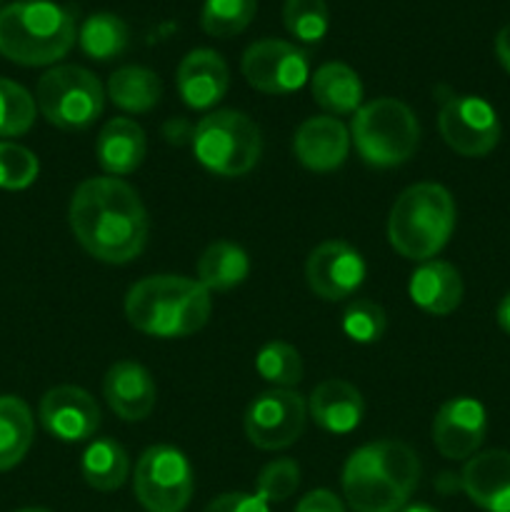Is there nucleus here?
<instances>
[{"instance_id":"obj_1","label":"nucleus","mask_w":510,"mask_h":512,"mask_svg":"<svg viewBox=\"0 0 510 512\" xmlns=\"http://www.w3.org/2000/svg\"><path fill=\"white\" fill-rule=\"evenodd\" d=\"M68 223L85 253L100 263H130L148 243L145 205L123 178L83 180L70 198Z\"/></svg>"},{"instance_id":"obj_2","label":"nucleus","mask_w":510,"mask_h":512,"mask_svg":"<svg viewBox=\"0 0 510 512\" xmlns=\"http://www.w3.org/2000/svg\"><path fill=\"white\" fill-rule=\"evenodd\" d=\"M420 480V458L403 440L363 445L343 468V495L355 512H400Z\"/></svg>"},{"instance_id":"obj_3","label":"nucleus","mask_w":510,"mask_h":512,"mask_svg":"<svg viewBox=\"0 0 510 512\" xmlns=\"http://www.w3.org/2000/svg\"><path fill=\"white\" fill-rule=\"evenodd\" d=\"M210 310V290L185 275H150L125 295V318L150 338H188L208 323Z\"/></svg>"},{"instance_id":"obj_4","label":"nucleus","mask_w":510,"mask_h":512,"mask_svg":"<svg viewBox=\"0 0 510 512\" xmlns=\"http://www.w3.org/2000/svg\"><path fill=\"white\" fill-rule=\"evenodd\" d=\"M78 40L75 10L53 0H18L0 8V55L15 65L40 68L70 53Z\"/></svg>"},{"instance_id":"obj_5","label":"nucleus","mask_w":510,"mask_h":512,"mask_svg":"<svg viewBox=\"0 0 510 512\" xmlns=\"http://www.w3.org/2000/svg\"><path fill=\"white\" fill-rule=\"evenodd\" d=\"M455 230V200L438 183H415L398 195L388 215V243L403 258L425 263L448 245Z\"/></svg>"},{"instance_id":"obj_6","label":"nucleus","mask_w":510,"mask_h":512,"mask_svg":"<svg viewBox=\"0 0 510 512\" xmlns=\"http://www.w3.org/2000/svg\"><path fill=\"white\" fill-rule=\"evenodd\" d=\"M350 143L370 168H398L418 150L420 123L403 100L375 98L355 110Z\"/></svg>"},{"instance_id":"obj_7","label":"nucleus","mask_w":510,"mask_h":512,"mask_svg":"<svg viewBox=\"0 0 510 512\" xmlns=\"http://www.w3.org/2000/svg\"><path fill=\"white\" fill-rule=\"evenodd\" d=\"M190 148L208 173L220 178H240L258 165L263 135L258 125L240 110H215L195 125Z\"/></svg>"},{"instance_id":"obj_8","label":"nucleus","mask_w":510,"mask_h":512,"mask_svg":"<svg viewBox=\"0 0 510 512\" xmlns=\"http://www.w3.org/2000/svg\"><path fill=\"white\" fill-rule=\"evenodd\" d=\"M35 105L50 125L60 130H85L105 108V88L80 65H55L45 70L35 88Z\"/></svg>"},{"instance_id":"obj_9","label":"nucleus","mask_w":510,"mask_h":512,"mask_svg":"<svg viewBox=\"0 0 510 512\" xmlns=\"http://www.w3.org/2000/svg\"><path fill=\"white\" fill-rule=\"evenodd\" d=\"M133 490L145 512H183L195 490V473L183 450L153 445L135 463Z\"/></svg>"},{"instance_id":"obj_10","label":"nucleus","mask_w":510,"mask_h":512,"mask_svg":"<svg viewBox=\"0 0 510 512\" xmlns=\"http://www.w3.org/2000/svg\"><path fill=\"white\" fill-rule=\"evenodd\" d=\"M308 400L293 388H273L248 405L243 418L245 438L260 450H285L303 435Z\"/></svg>"},{"instance_id":"obj_11","label":"nucleus","mask_w":510,"mask_h":512,"mask_svg":"<svg viewBox=\"0 0 510 512\" xmlns=\"http://www.w3.org/2000/svg\"><path fill=\"white\" fill-rule=\"evenodd\" d=\"M438 130L445 145L465 158H483L500 140L498 113L478 95L448 93L440 98Z\"/></svg>"},{"instance_id":"obj_12","label":"nucleus","mask_w":510,"mask_h":512,"mask_svg":"<svg viewBox=\"0 0 510 512\" xmlns=\"http://www.w3.org/2000/svg\"><path fill=\"white\" fill-rule=\"evenodd\" d=\"M250 88L265 95H290L310 80V55L300 45L278 38H263L248 45L240 60Z\"/></svg>"},{"instance_id":"obj_13","label":"nucleus","mask_w":510,"mask_h":512,"mask_svg":"<svg viewBox=\"0 0 510 512\" xmlns=\"http://www.w3.org/2000/svg\"><path fill=\"white\" fill-rule=\"evenodd\" d=\"M365 275L368 265L363 255L345 240H325L308 255L305 263L308 288L328 303L350 298L363 285Z\"/></svg>"},{"instance_id":"obj_14","label":"nucleus","mask_w":510,"mask_h":512,"mask_svg":"<svg viewBox=\"0 0 510 512\" xmlns=\"http://www.w3.org/2000/svg\"><path fill=\"white\" fill-rule=\"evenodd\" d=\"M38 418L45 433L60 443H85L100 428V408L88 390L58 385L40 398Z\"/></svg>"},{"instance_id":"obj_15","label":"nucleus","mask_w":510,"mask_h":512,"mask_svg":"<svg viewBox=\"0 0 510 512\" xmlns=\"http://www.w3.org/2000/svg\"><path fill=\"white\" fill-rule=\"evenodd\" d=\"M433 445L443 458L470 460L488 433V413L483 403L468 395L450 398L433 418Z\"/></svg>"},{"instance_id":"obj_16","label":"nucleus","mask_w":510,"mask_h":512,"mask_svg":"<svg viewBox=\"0 0 510 512\" xmlns=\"http://www.w3.org/2000/svg\"><path fill=\"white\" fill-rule=\"evenodd\" d=\"M350 130L333 115L303 120L293 135V153L303 168L313 173H333L348 160Z\"/></svg>"},{"instance_id":"obj_17","label":"nucleus","mask_w":510,"mask_h":512,"mask_svg":"<svg viewBox=\"0 0 510 512\" xmlns=\"http://www.w3.org/2000/svg\"><path fill=\"white\" fill-rule=\"evenodd\" d=\"M175 83H178V93L188 108L210 110L228 93V63L215 50L195 48L180 60Z\"/></svg>"},{"instance_id":"obj_18","label":"nucleus","mask_w":510,"mask_h":512,"mask_svg":"<svg viewBox=\"0 0 510 512\" xmlns=\"http://www.w3.org/2000/svg\"><path fill=\"white\" fill-rule=\"evenodd\" d=\"M103 398L108 408L125 423L148 418L158 400V388L148 370L135 360H120L108 368L103 378Z\"/></svg>"},{"instance_id":"obj_19","label":"nucleus","mask_w":510,"mask_h":512,"mask_svg":"<svg viewBox=\"0 0 510 512\" xmlns=\"http://www.w3.org/2000/svg\"><path fill=\"white\" fill-rule=\"evenodd\" d=\"M460 488L485 512H510V453H475L460 473Z\"/></svg>"},{"instance_id":"obj_20","label":"nucleus","mask_w":510,"mask_h":512,"mask_svg":"<svg viewBox=\"0 0 510 512\" xmlns=\"http://www.w3.org/2000/svg\"><path fill=\"white\" fill-rule=\"evenodd\" d=\"M308 415L325 433L348 435L363 423L365 400L348 380L328 378L315 385L310 393Z\"/></svg>"},{"instance_id":"obj_21","label":"nucleus","mask_w":510,"mask_h":512,"mask_svg":"<svg viewBox=\"0 0 510 512\" xmlns=\"http://www.w3.org/2000/svg\"><path fill=\"white\" fill-rule=\"evenodd\" d=\"M463 278L448 260H425L408 280V295L423 313L450 315L463 303Z\"/></svg>"},{"instance_id":"obj_22","label":"nucleus","mask_w":510,"mask_h":512,"mask_svg":"<svg viewBox=\"0 0 510 512\" xmlns=\"http://www.w3.org/2000/svg\"><path fill=\"white\" fill-rule=\"evenodd\" d=\"M148 153L145 130L133 118H113L100 128L95 140L98 163L110 178H123L143 165Z\"/></svg>"},{"instance_id":"obj_23","label":"nucleus","mask_w":510,"mask_h":512,"mask_svg":"<svg viewBox=\"0 0 510 512\" xmlns=\"http://www.w3.org/2000/svg\"><path fill=\"white\" fill-rule=\"evenodd\" d=\"M310 93L313 100L328 115H355V110L363 105V83L360 75L350 65L340 60L323 63L310 75Z\"/></svg>"},{"instance_id":"obj_24","label":"nucleus","mask_w":510,"mask_h":512,"mask_svg":"<svg viewBox=\"0 0 510 512\" xmlns=\"http://www.w3.org/2000/svg\"><path fill=\"white\" fill-rule=\"evenodd\" d=\"M105 98L125 113H150L163 98V80L143 65H123L108 78Z\"/></svg>"},{"instance_id":"obj_25","label":"nucleus","mask_w":510,"mask_h":512,"mask_svg":"<svg viewBox=\"0 0 510 512\" xmlns=\"http://www.w3.org/2000/svg\"><path fill=\"white\" fill-rule=\"evenodd\" d=\"M250 258L240 245L230 240H215L198 260V283L210 293H228L248 280Z\"/></svg>"},{"instance_id":"obj_26","label":"nucleus","mask_w":510,"mask_h":512,"mask_svg":"<svg viewBox=\"0 0 510 512\" xmlns=\"http://www.w3.org/2000/svg\"><path fill=\"white\" fill-rule=\"evenodd\" d=\"M35 420L18 395H0V473L13 470L33 445Z\"/></svg>"},{"instance_id":"obj_27","label":"nucleus","mask_w":510,"mask_h":512,"mask_svg":"<svg viewBox=\"0 0 510 512\" xmlns=\"http://www.w3.org/2000/svg\"><path fill=\"white\" fill-rule=\"evenodd\" d=\"M80 475L98 493L123 488L130 475V458L120 443L110 438L93 440L80 458Z\"/></svg>"},{"instance_id":"obj_28","label":"nucleus","mask_w":510,"mask_h":512,"mask_svg":"<svg viewBox=\"0 0 510 512\" xmlns=\"http://www.w3.org/2000/svg\"><path fill=\"white\" fill-rule=\"evenodd\" d=\"M78 43L90 60L108 63V60L120 58L128 50L130 28L115 13H95L80 25Z\"/></svg>"},{"instance_id":"obj_29","label":"nucleus","mask_w":510,"mask_h":512,"mask_svg":"<svg viewBox=\"0 0 510 512\" xmlns=\"http://www.w3.org/2000/svg\"><path fill=\"white\" fill-rule=\"evenodd\" d=\"M258 13V0H205L200 28L210 38L228 40L243 33Z\"/></svg>"},{"instance_id":"obj_30","label":"nucleus","mask_w":510,"mask_h":512,"mask_svg":"<svg viewBox=\"0 0 510 512\" xmlns=\"http://www.w3.org/2000/svg\"><path fill=\"white\" fill-rule=\"evenodd\" d=\"M255 370L273 388H295L303 380V358L285 340H270L258 350Z\"/></svg>"},{"instance_id":"obj_31","label":"nucleus","mask_w":510,"mask_h":512,"mask_svg":"<svg viewBox=\"0 0 510 512\" xmlns=\"http://www.w3.org/2000/svg\"><path fill=\"white\" fill-rule=\"evenodd\" d=\"M283 23L298 43H320L330 28L328 3L325 0H285Z\"/></svg>"},{"instance_id":"obj_32","label":"nucleus","mask_w":510,"mask_h":512,"mask_svg":"<svg viewBox=\"0 0 510 512\" xmlns=\"http://www.w3.org/2000/svg\"><path fill=\"white\" fill-rule=\"evenodd\" d=\"M38 105L20 83L0 78V138L25 135L35 123Z\"/></svg>"},{"instance_id":"obj_33","label":"nucleus","mask_w":510,"mask_h":512,"mask_svg":"<svg viewBox=\"0 0 510 512\" xmlns=\"http://www.w3.org/2000/svg\"><path fill=\"white\" fill-rule=\"evenodd\" d=\"M388 328V315L378 303L368 298H358L345 308L343 313V333L345 338L358 345L378 343Z\"/></svg>"},{"instance_id":"obj_34","label":"nucleus","mask_w":510,"mask_h":512,"mask_svg":"<svg viewBox=\"0 0 510 512\" xmlns=\"http://www.w3.org/2000/svg\"><path fill=\"white\" fill-rule=\"evenodd\" d=\"M38 173L40 163L33 150L10 140H0V188L25 190L35 183Z\"/></svg>"},{"instance_id":"obj_35","label":"nucleus","mask_w":510,"mask_h":512,"mask_svg":"<svg viewBox=\"0 0 510 512\" xmlns=\"http://www.w3.org/2000/svg\"><path fill=\"white\" fill-rule=\"evenodd\" d=\"M298 485L300 465L290 458H280L260 470L258 480H255V495H260L268 505L285 503L288 498H293Z\"/></svg>"},{"instance_id":"obj_36","label":"nucleus","mask_w":510,"mask_h":512,"mask_svg":"<svg viewBox=\"0 0 510 512\" xmlns=\"http://www.w3.org/2000/svg\"><path fill=\"white\" fill-rule=\"evenodd\" d=\"M203 512H270V505L255 493H223L210 500Z\"/></svg>"},{"instance_id":"obj_37","label":"nucleus","mask_w":510,"mask_h":512,"mask_svg":"<svg viewBox=\"0 0 510 512\" xmlns=\"http://www.w3.org/2000/svg\"><path fill=\"white\" fill-rule=\"evenodd\" d=\"M295 512H345V508L343 503H340L338 495L320 488V490H310L305 498H300Z\"/></svg>"},{"instance_id":"obj_38","label":"nucleus","mask_w":510,"mask_h":512,"mask_svg":"<svg viewBox=\"0 0 510 512\" xmlns=\"http://www.w3.org/2000/svg\"><path fill=\"white\" fill-rule=\"evenodd\" d=\"M193 130L195 125H190L188 120H170V123H165L163 128V135L168 143H175V145H183V143H190L193 140Z\"/></svg>"},{"instance_id":"obj_39","label":"nucleus","mask_w":510,"mask_h":512,"mask_svg":"<svg viewBox=\"0 0 510 512\" xmlns=\"http://www.w3.org/2000/svg\"><path fill=\"white\" fill-rule=\"evenodd\" d=\"M495 55H498L500 65L510 73V23L500 28V33L495 35Z\"/></svg>"},{"instance_id":"obj_40","label":"nucleus","mask_w":510,"mask_h":512,"mask_svg":"<svg viewBox=\"0 0 510 512\" xmlns=\"http://www.w3.org/2000/svg\"><path fill=\"white\" fill-rule=\"evenodd\" d=\"M495 318H498V325L503 333L510 335V293L505 295L503 300H500L498 305V313H495Z\"/></svg>"},{"instance_id":"obj_41","label":"nucleus","mask_w":510,"mask_h":512,"mask_svg":"<svg viewBox=\"0 0 510 512\" xmlns=\"http://www.w3.org/2000/svg\"><path fill=\"white\" fill-rule=\"evenodd\" d=\"M400 512H438L433 505H425V503H413V505H405Z\"/></svg>"},{"instance_id":"obj_42","label":"nucleus","mask_w":510,"mask_h":512,"mask_svg":"<svg viewBox=\"0 0 510 512\" xmlns=\"http://www.w3.org/2000/svg\"><path fill=\"white\" fill-rule=\"evenodd\" d=\"M15 512H48V510H43V508H23V510H15Z\"/></svg>"}]
</instances>
